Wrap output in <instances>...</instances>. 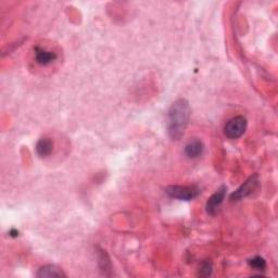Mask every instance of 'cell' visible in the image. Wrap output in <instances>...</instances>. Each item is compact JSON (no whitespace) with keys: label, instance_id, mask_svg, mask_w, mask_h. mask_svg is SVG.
<instances>
[{"label":"cell","instance_id":"obj_10","mask_svg":"<svg viewBox=\"0 0 278 278\" xmlns=\"http://www.w3.org/2000/svg\"><path fill=\"white\" fill-rule=\"evenodd\" d=\"M248 263H249V265L252 269L257 270V271H264L266 269L265 260L261 257H254L251 260H249Z\"/></svg>","mask_w":278,"mask_h":278},{"label":"cell","instance_id":"obj_4","mask_svg":"<svg viewBox=\"0 0 278 278\" xmlns=\"http://www.w3.org/2000/svg\"><path fill=\"white\" fill-rule=\"evenodd\" d=\"M259 176L257 174H254L250 176L244 184H242L237 190L232 193L230 196V200L232 201H240L241 199H245L247 197H249L250 194H252L254 191L257 190V188L259 187Z\"/></svg>","mask_w":278,"mask_h":278},{"label":"cell","instance_id":"obj_7","mask_svg":"<svg viewBox=\"0 0 278 278\" xmlns=\"http://www.w3.org/2000/svg\"><path fill=\"white\" fill-rule=\"evenodd\" d=\"M34 51L36 62L41 64V66H48V64L52 63L57 59V55L55 52L43 49L40 47H35Z\"/></svg>","mask_w":278,"mask_h":278},{"label":"cell","instance_id":"obj_3","mask_svg":"<svg viewBox=\"0 0 278 278\" xmlns=\"http://www.w3.org/2000/svg\"><path fill=\"white\" fill-rule=\"evenodd\" d=\"M247 125L248 123L246 117L241 115L235 116L226 123L225 127H224V133L229 139H237L245 134Z\"/></svg>","mask_w":278,"mask_h":278},{"label":"cell","instance_id":"obj_11","mask_svg":"<svg viewBox=\"0 0 278 278\" xmlns=\"http://www.w3.org/2000/svg\"><path fill=\"white\" fill-rule=\"evenodd\" d=\"M211 274H212V263L206 260V261H204L202 265H201L199 275L206 277V276H210Z\"/></svg>","mask_w":278,"mask_h":278},{"label":"cell","instance_id":"obj_8","mask_svg":"<svg viewBox=\"0 0 278 278\" xmlns=\"http://www.w3.org/2000/svg\"><path fill=\"white\" fill-rule=\"evenodd\" d=\"M37 277L40 278H51V277H66V274L63 273V271L58 268L57 265H45L43 268H40L36 274Z\"/></svg>","mask_w":278,"mask_h":278},{"label":"cell","instance_id":"obj_2","mask_svg":"<svg viewBox=\"0 0 278 278\" xmlns=\"http://www.w3.org/2000/svg\"><path fill=\"white\" fill-rule=\"evenodd\" d=\"M165 192L171 198H174L182 201H191L196 199L199 194L200 190L197 187H188V186H179L173 185L165 188Z\"/></svg>","mask_w":278,"mask_h":278},{"label":"cell","instance_id":"obj_6","mask_svg":"<svg viewBox=\"0 0 278 278\" xmlns=\"http://www.w3.org/2000/svg\"><path fill=\"white\" fill-rule=\"evenodd\" d=\"M204 151V145L200 139H192L185 146L184 152L189 159H197L202 156Z\"/></svg>","mask_w":278,"mask_h":278},{"label":"cell","instance_id":"obj_1","mask_svg":"<svg viewBox=\"0 0 278 278\" xmlns=\"http://www.w3.org/2000/svg\"><path fill=\"white\" fill-rule=\"evenodd\" d=\"M191 114V108L186 99H179L171 105L168 113V133L171 139L179 140L185 134Z\"/></svg>","mask_w":278,"mask_h":278},{"label":"cell","instance_id":"obj_9","mask_svg":"<svg viewBox=\"0 0 278 278\" xmlns=\"http://www.w3.org/2000/svg\"><path fill=\"white\" fill-rule=\"evenodd\" d=\"M53 150V141L48 137L40 138L36 144V152L40 158H46L51 155Z\"/></svg>","mask_w":278,"mask_h":278},{"label":"cell","instance_id":"obj_5","mask_svg":"<svg viewBox=\"0 0 278 278\" xmlns=\"http://www.w3.org/2000/svg\"><path fill=\"white\" fill-rule=\"evenodd\" d=\"M226 191H227L226 186H222L214 194H212V196L209 198L208 202H206V205H205V209H206V212H208V214H210V215L216 214L218 209L221 208V205L224 202V199H225V196H226Z\"/></svg>","mask_w":278,"mask_h":278}]
</instances>
